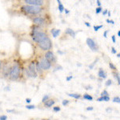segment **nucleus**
<instances>
[{
  "instance_id": "obj_1",
  "label": "nucleus",
  "mask_w": 120,
  "mask_h": 120,
  "mask_svg": "<svg viewBox=\"0 0 120 120\" xmlns=\"http://www.w3.org/2000/svg\"><path fill=\"white\" fill-rule=\"evenodd\" d=\"M22 11L24 12L27 13V14L30 15H38L42 11V9L40 8L39 7H36V6H23L22 7Z\"/></svg>"
},
{
  "instance_id": "obj_2",
  "label": "nucleus",
  "mask_w": 120,
  "mask_h": 120,
  "mask_svg": "<svg viewBox=\"0 0 120 120\" xmlns=\"http://www.w3.org/2000/svg\"><path fill=\"white\" fill-rule=\"evenodd\" d=\"M19 75H20V67L18 64H15L12 67H11L9 77L12 80H16L19 79Z\"/></svg>"
},
{
  "instance_id": "obj_3",
  "label": "nucleus",
  "mask_w": 120,
  "mask_h": 120,
  "mask_svg": "<svg viewBox=\"0 0 120 120\" xmlns=\"http://www.w3.org/2000/svg\"><path fill=\"white\" fill-rule=\"evenodd\" d=\"M38 45L42 50H43V51H49V50H51L52 47L51 41V39L48 38V36L46 37L44 39H42L41 42H38Z\"/></svg>"
},
{
  "instance_id": "obj_4",
  "label": "nucleus",
  "mask_w": 120,
  "mask_h": 120,
  "mask_svg": "<svg viewBox=\"0 0 120 120\" xmlns=\"http://www.w3.org/2000/svg\"><path fill=\"white\" fill-rule=\"evenodd\" d=\"M46 37H47V35L46 34V33L40 31V30H33L32 32V39L36 42H41L42 39H44Z\"/></svg>"
},
{
  "instance_id": "obj_5",
  "label": "nucleus",
  "mask_w": 120,
  "mask_h": 120,
  "mask_svg": "<svg viewBox=\"0 0 120 120\" xmlns=\"http://www.w3.org/2000/svg\"><path fill=\"white\" fill-rule=\"evenodd\" d=\"M26 76L29 78H36L38 75V73L36 72L35 70V63L32 62L30 65H29L28 68L26 70Z\"/></svg>"
},
{
  "instance_id": "obj_6",
  "label": "nucleus",
  "mask_w": 120,
  "mask_h": 120,
  "mask_svg": "<svg viewBox=\"0 0 120 120\" xmlns=\"http://www.w3.org/2000/svg\"><path fill=\"white\" fill-rule=\"evenodd\" d=\"M86 44L87 46L90 47V49L93 51H98V47L96 44V42L90 38H86Z\"/></svg>"
},
{
  "instance_id": "obj_7",
  "label": "nucleus",
  "mask_w": 120,
  "mask_h": 120,
  "mask_svg": "<svg viewBox=\"0 0 120 120\" xmlns=\"http://www.w3.org/2000/svg\"><path fill=\"white\" fill-rule=\"evenodd\" d=\"M39 64L41 66L42 71H46V70H49L51 67V63H50L48 60H46V59H42L41 61L39 62Z\"/></svg>"
},
{
  "instance_id": "obj_8",
  "label": "nucleus",
  "mask_w": 120,
  "mask_h": 120,
  "mask_svg": "<svg viewBox=\"0 0 120 120\" xmlns=\"http://www.w3.org/2000/svg\"><path fill=\"white\" fill-rule=\"evenodd\" d=\"M27 4L30 5H34L36 6V7H40V6L43 5L44 1L43 0H25Z\"/></svg>"
},
{
  "instance_id": "obj_9",
  "label": "nucleus",
  "mask_w": 120,
  "mask_h": 120,
  "mask_svg": "<svg viewBox=\"0 0 120 120\" xmlns=\"http://www.w3.org/2000/svg\"><path fill=\"white\" fill-rule=\"evenodd\" d=\"M45 59L46 60H48V61L50 62V63H52V62H55L56 61V58H55V55H54V53L52 51H48L46 53V55H45Z\"/></svg>"
},
{
  "instance_id": "obj_10",
  "label": "nucleus",
  "mask_w": 120,
  "mask_h": 120,
  "mask_svg": "<svg viewBox=\"0 0 120 120\" xmlns=\"http://www.w3.org/2000/svg\"><path fill=\"white\" fill-rule=\"evenodd\" d=\"M33 22L38 26H42L45 23V19L43 18H41V17H37V18H34L33 19Z\"/></svg>"
},
{
  "instance_id": "obj_11",
  "label": "nucleus",
  "mask_w": 120,
  "mask_h": 120,
  "mask_svg": "<svg viewBox=\"0 0 120 120\" xmlns=\"http://www.w3.org/2000/svg\"><path fill=\"white\" fill-rule=\"evenodd\" d=\"M65 33L67 34H69V35H71L72 38H75V34H76V33L75 32V30H73L72 29H71V28H67V30H66Z\"/></svg>"
},
{
  "instance_id": "obj_12",
  "label": "nucleus",
  "mask_w": 120,
  "mask_h": 120,
  "mask_svg": "<svg viewBox=\"0 0 120 120\" xmlns=\"http://www.w3.org/2000/svg\"><path fill=\"white\" fill-rule=\"evenodd\" d=\"M98 76L101 79H106V73L102 68H100L99 71H98Z\"/></svg>"
},
{
  "instance_id": "obj_13",
  "label": "nucleus",
  "mask_w": 120,
  "mask_h": 120,
  "mask_svg": "<svg viewBox=\"0 0 120 120\" xmlns=\"http://www.w3.org/2000/svg\"><path fill=\"white\" fill-rule=\"evenodd\" d=\"M55 104V101L53 99H48L44 102V105H45L46 107H51Z\"/></svg>"
},
{
  "instance_id": "obj_14",
  "label": "nucleus",
  "mask_w": 120,
  "mask_h": 120,
  "mask_svg": "<svg viewBox=\"0 0 120 120\" xmlns=\"http://www.w3.org/2000/svg\"><path fill=\"white\" fill-rule=\"evenodd\" d=\"M51 34L52 35H53L54 38H57L58 35L60 34V32H61V30H58V29H52L51 30Z\"/></svg>"
},
{
  "instance_id": "obj_15",
  "label": "nucleus",
  "mask_w": 120,
  "mask_h": 120,
  "mask_svg": "<svg viewBox=\"0 0 120 120\" xmlns=\"http://www.w3.org/2000/svg\"><path fill=\"white\" fill-rule=\"evenodd\" d=\"M110 100L109 96H101L100 98H98L97 101L98 102H108Z\"/></svg>"
},
{
  "instance_id": "obj_16",
  "label": "nucleus",
  "mask_w": 120,
  "mask_h": 120,
  "mask_svg": "<svg viewBox=\"0 0 120 120\" xmlns=\"http://www.w3.org/2000/svg\"><path fill=\"white\" fill-rule=\"evenodd\" d=\"M35 70H36V72H37V73H40V74H42V69L41 66H40V64H39V63H36V64H35Z\"/></svg>"
},
{
  "instance_id": "obj_17",
  "label": "nucleus",
  "mask_w": 120,
  "mask_h": 120,
  "mask_svg": "<svg viewBox=\"0 0 120 120\" xmlns=\"http://www.w3.org/2000/svg\"><path fill=\"white\" fill-rule=\"evenodd\" d=\"M83 98H84V99L88 100V101H92V100H93V97L91 95H90V94H83Z\"/></svg>"
},
{
  "instance_id": "obj_18",
  "label": "nucleus",
  "mask_w": 120,
  "mask_h": 120,
  "mask_svg": "<svg viewBox=\"0 0 120 120\" xmlns=\"http://www.w3.org/2000/svg\"><path fill=\"white\" fill-rule=\"evenodd\" d=\"M113 75H114V77L116 79V81H117V82H118V84H120V79H119V73H117V72H114L113 73Z\"/></svg>"
},
{
  "instance_id": "obj_19",
  "label": "nucleus",
  "mask_w": 120,
  "mask_h": 120,
  "mask_svg": "<svg viewBox=\"0 0 120 120\" xmlns=\"http://www.w3.org/2000/svg\"><path fill=\"white\" fill-rule=\"evenodd\" d=\"M68 95L70 96V97L76 98V99H79V98H80V97H81V95L79 94H68Z\"/></svg>"
},
{
  "instance_id": "obj_20",
  "label": "nucleus",
  "mask_w": 120,
  "mask_h": 120,
  "mask_svg": "<svg viewBox=\"0 0 120 120\" xmlns=\"http://www.w3.org/2000/svg\"><path fill=\"white\" fill-rule=\"evenodd\" d=\"M59 11L60 13H62V12H63V11H64V7H63V4H62L61 3H59Z\"/></svg>"
},
{
  "instance_id": "obj_21",
  "label": "nucleus",
  "mask_w": 120,
  "mask_h": 120,
  "mask_svg": "<svg viewBox=\"0 0 120 120\" xmlns=\"http://www.w3.org/2000/svg\"><path fill=\"white\" fill-rule=\"evenodd\" d=\"M98 59H96L95 60H94V62L92 63V64H90V65H89V69H90V70H92L93 68H94V65L96 64V63H97V61H98Z\"/></svg>"
},
{
  "instance_id": "obj_22",
  "label": "nucleus",
  "mask_w": 120,
  "mask_h": 120,
  "mask_svg": "<svg viewBox=\"0 0 120 120\" xmlns=\"http://www.w3.org/2000/svg\"><path fill=\"white\" fill-rule=\"evenodd\" d=\"M113 102H117V103H119V102H120V98L119 97V96H116V97H115L113 98Z\"/></svg>"
},
{
  "instance_id": "obj_23",
  "label": "nucleus",
  "mask_w": 120,
  "mask_h": 120,
  "mask_svg": "<svg viewBox=\"0 0 120 120\" xmlns=\"http://www.w3.org/2000/svg\"><path fill=\"white\" fill-rule=\"evenodd\" d=\"M102 26H103L102 25H100V26H94V31H98V30H99V29H101Z\"/></svg>"
},
{
  "instance_id": "obj_24",
  "label": "nucleus",
  "mask_w": 120,
  "mask_h": 120,
  "mask_svg": "<svg viewBox=\"0 0 120 120\" xmlns=\"http://www.w3.org/2000/svg\"><path fill=\"white\" fill-rule=\"evenodd\" d=\"M26 109H28V110H33V109H34L35 108V106H34V105H27L26 106Z\"/></svg>"
},
{
  "instance_id": "obj_25",
  "label": "nucleus",
  "mask_w": 120,
  "mask_h": 120,
  "mask_svg": "<svg viewBox=\"0 0 120 120\" xmlns=\"http://www.w3.org/2000/svg\"><path fill=\"white\" fill-rule=\"evenodd\" d=\"M109 67H111V69H112L113 71H115V70H116V67L112 63H109Z\"/></svg>"
},
{
  "instance_id": "obj_26",
  "label": "nucleus",
  "mask_w": 120,
  "mask_h": 120,
  "mask_svg": "<svg viewBox=\"0 0 120 120\" xmlns=\"http://www.w3.org/2000/svg\"><path fill=\"white\" fill-rule=\"evenodd\" d=\"M48 99H49V95H46H46L44 96L43 98H42V102H43V103H44V102H45L46 101V100H48Z\"/></svg>"
},
{
  "instance_id": "obj_27",
  "label": "nucleus",
  "mask_w": 120,
  "mask_h": 120,
  "mask_svg": "<svg viewBox=\"0 0 120 120\" xmlns=\"http://www.w3.org/2000/svg\"><path fill=\"white\" fill-rule=\"evenodd\" d=\"M111 84H112V81L111 80V79H109V80H107L106 82V86H110Z\"/></svg>"
},
{
  "instance_id": "obj_28",
  "label": "nucleus",
  "mask_w": 120,
  "mask_h": 120,
  "mask_svg": "<svg viewBox=\"0 0 120 120\" xmlns=\"http://www.w3.org/2000/svg\"><path fill=\"white\" fill-rule=\"evenodd\" d=\"M102 11V7H98L97 9H96V11H95V13L96 14H99L100 12Z\"/></svg>"
},
{
  "instance_id": "obj_29",
  "label": "nucleus",
  "mask_w": 120,
  "mask_h": 120,
  "mask_svg": "<svg viewBox=\"0 0 120 120\" xmlns=\"http://www.w3.org/2000/svg\"><path fill=\"white\" fill-rule=\"evenodd\" d=\"M101 96H108V92L106 90H103L101 93Z\"/></svg>"
},
{
  "instance_id": "obj_30",
  "label": "nucleus",
  "mask_w": 120,
  "mask_h": 120,
  "mask_svg": "<svg viewBox=\"0 0 120 120\" xmlns=\"http://www.w3.org/2000/svg\"><path fill=\"white\" fill-rule=\"evenodd\" d=\"M60 107L59 106H55V107H53V111H55V112H58V111H60Z\"/></svg>"
},
{
  "instance_id": "obj_31",
  "label": "nucleus",
  "mask_w": 120,
  "mask_h": 120,
  "mask_svg": "<svg viewBox=\"0 0 120 120\" xmlns=\"http://www.w3.org/2000/svg\"><path fill=\"white\" fill-rule=\"evenodd\" d=\"M62 103H63V106H67V105H68V103H69V100H63Z\"/></svg>"
},
{
  "instance_id": "obj_32",
  "label": "nucleus",
  "mask_w": 120,
  "mask_h": 120,
  "mask_svg": "<svg viewBox=\"0 0 120 120\" xmlns=\"http://www.w3.org/2000/svg\"><path fill=\"white\" fill-rule=\"evenodd\" d=\"M7 115L0 116V120H7Z\"/></svg>"
},
{
  "instance_id": "obj_33",
  "label": "nucleus",
  "mask_w": 120,
  "mask_h": 120,
  "mask_svg": "<svg viewBox=\"0 0 120 120\" xmlns=\"http://www.w3.org/2000/svg\"><path fill=\"white\" fill-rule=\"evenodd\" d=\"M63 69V67H61V66H58L57 67H55V69L54 70V72H55V71H59V70H62Z\"/></svg>"
},
{
  "instance_id": "obj_34",
  "label": "nucleus",
  "mask_w": 120,
  "mask_h": 120,
  "mask_svg": "<svg viewBox=\"0 0 120 120\" xmlns=\"http://www.w3.org/2000/svg\"><path fill=\"white\" fill-rule=\"evenodd\" d=\"M72 79H73V76H72V75H71V76H69V77H67V82H70V81H71Z\"/></svg>"
},
{
  "instance_id": "obj_35",
  "label": "nucleus",
  "mask_w": 120,
  "mask_h": 120,
  "mask_svg": "<svg viewBox=\"0 0 120 120\" xmlns=\"http://www.w3.org/2000/svg\"><path fill=\"white\" fill-rule=\"evenodd\" d=\"M111 52H112V54H116V53H117L116 50L114 47H111Z\"/></svg>"
},
{
  "instance_id": "obj_36",
  "label": "nucleus",
  "mask_w": 120,
  "mask_h": 120,
  "mask_svg": "<svg viewBox=\"0 0 120 120\" xmlns=\"http://www.w3.org/2000/svg\"><path fill=\"white\" fill-rule=\"evenodd\" d=\"M106 22L111 23V24H115V22H114L113 20H109V19H107V20H106Z\"/></svg>"
},
{
  "instance_id": "obj_37",
  "label": "nucleus",
  "mask_w": 120,
  "mask_h": 120,
  "mask_svg": "<svg viewBox=\"0 0 120 120\" xmlns=\"http://www.w3.org/2000/svg\"><path fill=\"white\" fill-rule=\"evenodd\" d=\"M107 33H108V30H106V31L103 33V36H104V38H107Z\"/></svg>"
},
{
  "instance_id": "obj_38",
  "label": "nucleus",
  "mask_w": 120,
  "mask_h": 120,
  "mask_svg": "<svg viewBox=\"0 0 120 120\" xmlns=\"http://www.w3.org/2000/svg\"><path fill=\"white\" fill-rule=\"evenodd\" d=\"M93 109H94V108H93L92 106H89V107H87V108H86V111H92Z\"/></svg>"
},
{
  "instance_id": "obj_39",
  "label": "nucleus",
  "mask_w": 120,
  "mask_h": 120,
  "mask_svg": "<svg viewBox=\"0 0 120 120\" xmlns=\"http://www.w3.org/2000/svg\"><path fill=\"white\" fill-rule=\"evenodd\" d=\"M97 4L98 6V7H101V2H100V0H97Z\"/></svg>"
},
{
  "instance_id": "obj_40",
  "label": "nucleus",
  "mask_w": 120,
  "mask_h": 120,
  "mask_svg": "<svg viewBox=\"0 0 120 120\" xmlns=\"http://www.w3.org/2000/svg\"><path fill=\"white\" fill-rule=\"evenodd\" d=\"M26 103H30V102H31V99H30V98H26Z\"/></svg>"
},
{
  "instance_id": "obj_41",
  "label": "nucleus",
  "mask_w": 120,
  "mask_h": 120,
  "mask_svg": "<svg viewBox=\"0 0 120 120\" xmlns=\"http://www.w3.org/2000/svg\"><path fill=\"white\" fill-rule=\"evenodd\" d=\"M112 41H113V42H116V40H115V35L112 36Z\"/></svg>"
},
{
  "instance_id": "obj_42",
  "label": "nucleus",
  "mask_w": 120,
  "mask_h": 120,
  "mask_svg": "<svg viewBox=\"0 0 120 120\" xmlns=\"http://www.w3.org/2000/svg\"><path fill=\"white\" fill-rule=\"evenodd\" d=\"M107 10H105V11H102V15H106V14H107Z\"/></svg>"
},
{
  "instance_id": "obj_43",
  "label": "nucleus",
  "mask_w": 120,
  "mask_h": 120,
  "mask_svg": "<svg viewBox=\"0 0 120 120\" xmlns=\"http://www.w3.org/2000/svg\"><path fill=\"white\" fill-rule=\"evenodd\" d=\"M85 24H86V26H88V27H90V24L89 22H85Z\"/></svg>"
},
{
  "instance_id": "obj_44",
  "label": "nucleus",
  "mask_w": 120,
  "mask_h": 120,
  "mask_svg": "<svg viewBox=\"0 0 120 120\" xmlns=\"http://www.w3.org/2000/svg\"><path fill=\"white\" fill-rule=\"evenodd\" d=\"M64 11H65L66 14H68V13H69V11L67 9H64Z\"/></svg>"
},
{
  "instance_id": "obj_45",
  "label": "nucleus",
  "mask_w": 120,
  "mask_h": 120,
  "mask_svg": "<svg viewBox=\"0 0 120 120\" xmlns=\"http://www.w3.org/2000/svg\"><path fill=\"white\" fill-rule=\"evenodd\" d=\"M86 90H90V89H92V86H87V88H86Z\"/></svg>"
},
{
  "instance_id": "obj_46",
  "label": "nucleus",
  "mask_w": 120,
  "mask_h": 120,
  "mask_svg": "<svg viewBox=\"0 0 120 120\" xmlns=\"http://www.w3.org/2000/svg\"><path fill=\"white\" fill-rule=\"evenodd\" d=\"M107 14H108V16L111 17V11H107Z\"/></svg>"
},
{
  "instance_id": "obj_47",
  "label": "nucleus",
  "mask_w": 120,
  "mask_h": 120,
  "mask_svg": "<svg viewBox=\"0 0 120 120\" xmlns=\"http://www.w3.org/2000/svg\"><path fill=\"white\" fill-rule=\"evenodd\" d=\"M58 53H59V54H60V55H63V52H62V51H58Z\"/></svg>"
},
{
  "instance_id": "obj_48",
  "label": "nucleus",
  "mask_w": 120,
  "mask_h": 120,
  "mask_svg": "<svg viewBox=\"0 0 120 120\" xmlns=\"http://www.w3.org/2000/svg\"><path fill=\"white\" fill-rule=\"evenodd\" d=\"M118 36H119V37H120V31H119V30L118 31Z\"/></svg>"
},
{
  "instance_id": "obj_49",
  "label": "nucleus",
  "mask_w": 120,
  "mask_h": 120,
  "mask_svg": "<svg viewBox=\"0 0 120 120\" xmlns=\"http://www.w3.org/2000/svg\"><path fill=\"white\" fill-rule=\"evenodd\" d=\"M117 57H118V58H119V57H120V54H119V53L117 55Z\"/></svg>"
},
{
  "instance_id": "obj_50",
  "label": "nucleus",
  "mask_w": 120,
  "mask_h": 120,
  "mask_svg": "<svg viewBox=\"0 0 120 120\" xmlns=\"http://www.w3.org/2000/svg\"><path fill=\"white\" fill-rule=\"evenodd\" d=\"M0 71H1V61H0Z\"/></svg>"
},
{
  "instance_id": "obj_51",
  "label": "nucleus",
  "mask_w": 120,
  "mask_h": 120,
  "mask_svg": "<svg viewBox=\"0 0 120 120\" xmlns=\"http://www.w3.org/2000/svg\"><path fill=\"white\" fill-rule=\"evenodd\" d=\"M57 1H58V3H61V1H60V0H57Z\"/></svg>"
},
{
  "instance_id": "obj_52",
  "label": "nucleus",
  "mask_w": 120,
  "mask_h": 120,
  "mask_svg": "<svg viewBox=\"0 0 120 120\" xmlns=\"http://www.w3.org/2000/svg\"><path fill=\"white\" fill-rule=\"evenodd\" d=\"M49 120H50V119H49Z\"/></svg>"
}]
</instances>
